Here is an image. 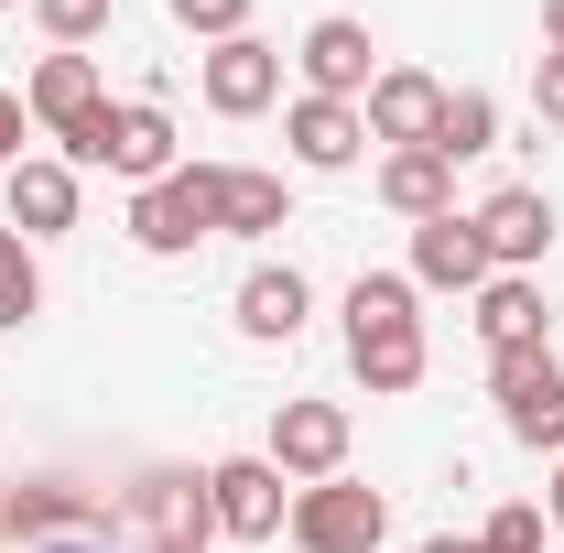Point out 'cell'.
<instances>
[{"mask_svg": "<svg viewBox=\"0 0 564 553\" xmlns=\"http://www.w3.org/2000/svg\"><path fill=\"white\" fill-rule=\"evenodd\" d=\"M348 369L391 402L423 391V315H413V272H358L348 282Z\"/></svg>", "mask_w": 564, "mask_h": 553, "instance_id": "cell-1", "label": "cell"}, {"mask_svg": "<svg viewBox=\"0 0 564 553\" xmlns=\"http://www.w3.org/2000/svg\"><path fill=\"white\" fill-rule=\"evenodd\" d=\"M489 391H499V423H510L532 456H564V358H554V347H510V358H489Z\"/></svg>", "mask_w": 564, "mask_h": 553, "instance_id": "cell-2", "label": "cell"}, {"mask_svg": "<svg viewBox=\"0 0 564 553\" xmlns=\"http://www.w3.org/2000/svg\"><path fill=\"white\" fill-rule=\"evenodd\" d=\"M131 239L152 250V261L217 239V163H174L163 185H141V196H131Z\"/></svg>", "mask_w": 564, "mask_h": 553, "instance_id": "cell-3", "label": "cell"}, {"mask_svg": "<svg viewBox=\"0 0 564 553\" xmlns=\"http://www.w3.org/2000/svg\"><path fill=\"white\" fill-rule=\"evenodd\" d=\"M304 553H380V532H391V499L358 478H315L304 499H293V521H282Z\"/></svg>", "mask_w": 564, "mask_h": 553, "instance_id": "cell-4", "label": "cell"}, {"mask_svg": "<svg viewBox=\"0 0 564 553\" xmlns=\"http://www.w3.org/2000/svg\"><path fill=\"white\" fill-rule=\"evenodd\" d=\"M207 510H217L228 543H272L282 521H293V510H282V467H272V456H217V467H207Z\"/></svg>", "mask_w": 564, "mask_h": 553, "instance_id": "cell-5", "label": "cell"}, {"mask_svg": "<svg viewBox=\"0 0 564 553\" xmlns=\"http://www.w3.org/2000/svg\"><path fill=\"white\" fill-rule=\"evenodd\" d=\"M272 467L282 478H348V402H282L272 413Z\"/></svg>", "mask_w": 564, "mask_h": 553, "instance_id": "cell-6", "label": "cell"}, {"mask_svg": "<svg viewBox=\"0 0 564 553\" xmlns=\"http://www.w3.org/2000/svg\"><path fill=\"white\" fill-rule=\"evenodd\" d=\"M293 66H304V98H369L380 87V66H369V22H348V11H326L304 44H293Z\"/></svg>", "mask_w": 564, "mask_h": 553, "instance_id": "cell-7", "label": "cell"}, {"mask_svg": "<svg viewBox=\"0 0 564 553\" xmlns=\"http://www.w3.org/2000/svg\"><path fill=\"white\" fill-rule=\"evenodd\" d=\"M478 217V239H489V272H532L543 250H554V196L543 185H499L489 207H467Z\"/></svg>", "mask_w": 564, "mask_h": 553, "instance_id": "cell-8", "label": "cell"}, {"mask_svg": "<svg viewBox=\"0 0 564 553\" xmlns=\"http://www.w3.org/2000/svg\"><path fill=\"white\" fill-rule=\"evenodd\" d=\"M489 282V239H478V217H423L413 228V293H478Z\"/></svg>", "mask_w": 564, "mask_h": 553, "instance_id": "cell-9", "label": "cell"}, {"mask_svg": "<svg viewBox=\"0 0 564 553\" xmlns=\"http://www.w3.org/2000/svg\"><path fill=\"white\" fill-rule=\"evenodd\" d=\"M272 98H282V55L261 44V33H228V44L207 55V109L217 120H261Z\"/></svg>", "mask_w": 564, "mask_h": 553, "instance_id": "cell-10", "label": "cell"}, {"mask_svg": "<svg viewBox=\"0 0 564 553\" xmlns=\"http://www.w3.org/2000/svg\"><path fill=\"white\" fill-rule=\"evenodd\" d=\"M131 521H141L163 553H207V532H217L207 478H174V467H163V478H141V488H131Z\"/></svg>", "mask_w": 564, "mask_h": 553, "instance_id": "cell-11", "label": "cell"}, {"mask_svg": "<svg viewBox=\"0 0 564 553\" xmlns=\"http://www.w3.org/2000/svg\"><path fill=\"white\" fill-rule=\"evenodd\" d=\"M22 109H33L55 141H76L87 120H109V87H98V66H87V55H44V66H33V87H22Z\"/></svg>", "mask_w": 564, "mask_h": 553, "instance_id": "cell-12", "label": "cell"}, {"mask_svg": "<svg viewBox=\"0 0 564 553\" xmlns=\"http://www.w3.org/2000/svg\"><path fill=\"white\" fill-rule=\"evenodd\" d=\"M369 141H391V152H413V141H434V120H445V87L423 66H380V87H369Z\"/></svg>", "mask_w": 564, "mask_h": 553, "instance_id": "cell-13", "label": "cell"}, {"mask_svg": "<svg viewBox=\"0 0 564 553\" xmlns=\"http://www.w3.org/2000/svg\"><path fill=\"white\" fill-rule=\"evenodd\" d=\"M282 141H293L304 174H348L358 141H369V120H358L348 98H293V109H282Z\"/></svg>", "mask_w": 564, "mask_h": 553, "instance_id": "cell-14", "label": "cell"}, {"mask_svg": "<svg viewBox=\"0 0 564 553\" xmlns=\"http://www.w3.org/2000/svg\"><path fill=\"white\" fill-rule=\"evenodd\" d=\"M304 304H315V293H304V272H293V261H261V272L239 282V337L293 347V337H304Z\"/></svg>", "mask_w": 564, "mask_h": 553, "instance_id": "cell-15", "label": "cell"}, {"mask_svg": "<svg viewBox=\"0 0 564 553\" xmlns=\"http://www.w3.org/2000/svg\"><path fill=\"white\" fill-rule=\"evenodd\" d=\"M109 174H120L131 196L174 174V120H163L152 98H141V109H109Z\"/></svg>", "mask_w": 564, "mask_h": 553, "instance_id": "cell-16", "label": "cell"}, {"mask_svg": "<svg viewBox=\"0 0 564 553\" xmlns=\"http://www.w3.org/2000/svg\"><path fill=\"white\" fill-rule=\"evenodd\" d=\"M478 337H489V358L543 347V282H532V272H489V282H478Z\"/></svg>", "mask_w": 564, "mask_h": 553, "instance_id": "cell-17", "label": "cell"}, {"mask_svg": "<svg viewBox=\"0 0 564 553\" xmlns=\"http://www.w3.org/2000/svg\"><path fill=\"white\" fill-rule=\"evenodd\" d=\"M11 228L22 239H66L76 228V163H11Z\"/></svg>", "mask_w": 564, "mask_h": 553, "instance_id": "cell-18", "label": "cell"}, {"mask_svg": "<svg viewBox=\"0 0 564 553\" xmlns=\"http://www.w3.org/2000/svg\"><path fill=\"white\" fill-rule=\"evenodd\" d=\"M217 228H228V239L293 228V196H282V174H261V163H217Z\"/></svg>", "mask_w": 564, "mask_h": 553, "instance_id": "cell-19", "label": "cell"}, {"mask_svg": "<svg viewBox=\"0 0 564 553\" xmlns=\"http://www.w3.org/2000/svg\"><path fill=\"white\" fill-rule=\"evenodd\" d=\"M380 196H391V207L423 228V217H445V207H456V163H445L434 141H413V152H391V163H380Z\"/></svg>", "mask_w": 564, "mask_h": 553, "instance_id": "cell-20", "label": "cell"}, {"mask_svg": "<svg viewBox=\"0 0 564 553\" xmlns=\"http://www.w3.org/2000/svg\"><path fill=\"white\" fill-rule=\"evenodd\" d=\"M0 532H22V543H66V532H98V499H76V488H11L0 499Z\"/></svg>", "mask_w": 564, "mask_h": 553, "instance_id": "cell-21", "label": "cell"}, {"mask_svg": "<svg viewBox=\"0 0 564 553\" xmlns=\"http://www.w3.org/2000/svg\"><path fill=\"white\" fill-rule=\"evenodd\" d=\"M489 141H499V98H489V87H445L434 152H445V163H467V152H489Z\"/></svg>", "mask_w": 564, "mask_h": 553, "instance_id": "cell-22", "label": "cell"}, {"mask_svg": "<svg viewBox=\"0 0 564 553\" xmlns=\"http://www.w3.org/2000/svg\"><path fill=\"white\" fill-rule=\"evenodd\" d=\"M22 315H44V272H33V239L0 228V326H22Z\"/></svg>", "mask_w": 564, "mask_h": 553, "instance_id": "cell-23", "label": "cell"}, {"mask_svg": "<svg viewBox=\"0 0 564 553\" xmlns=\"http://www.w3.org/2000/svg\"><path fill=\"white\" fill-rule=\"evenodd\" d=\"M33 22H44V33H55V44H87V33H109V0H33Z\"/></svg>", "mask_w": 564, "mask_h": 553, "instance_id": "cell-24", "label": "cell"}, {"mask_svg": "<svg viewBox=\"0 0 564 553\" xmlns=\"http://www.w3.org/2000/svg\"><path fill=\"white\" fill-rule=\"evenodd\" d=\"M478 543H489V553H554V543H543V510H532V499L489 510V532H478Z\"/></svg>", "mask_w": 564, "mask_h": 553, "instance_id": "cell-25", "label": "cell"}, {"mask_svg": "<svg viewBox=\"0 0 564 553\" xmlns=\"http://www.w3.org/2000/svg\"><path fill=\"white\" fill-rule=\"evenodd\" d=\"M174 22H185V33H217V44H228V33H250V0H174Z\"/></svg>", "mask_w": 564, "mask_h": 553, "instance_id": "cell-26", "label": "cell"}, {"mask_svg": "<svg viewBox=\"0 0 564 553\" xmlns=\"http://www.w3.org/2000/svg\"><path fill=\"white\" fill-rule=\"evenodd\" d=\"M532 109L564 131V55H532Z\"/></svg>", "mask_w": 564, "mask_h": 553, "instance_id": "cell-27", "label": "cell"}, {"mask_svg": "<svg viewBox=\"0 0 564 553\" xmlns=\"http://www.w3.org/2000/svg\"><path fill=\"white\" fill-rule=\"evenodd\" d=\"M22 120H33V109H22V98L0 87V163H22Z\"/></svg>", "mask_w": 564, "mask_h": 553, "instance_id": "cell-28", "label": "cell"}, {"mask_svg": "<svg viewBox=\"0 0 564 553\" xmlns=\"http://www.w3.org/2000/svg\"><path fill=\"white\" fill-rule=\"evenodd\" d=\"M33 553H109V532H66V543H33Z\"/></svg>", "mask_w": 564, "mask_h": 553, "instance_id": "cell-29", "label": "cell"}, {"mask_svg": "<svg viewBox=\"0 0 564 553\" xmlns=\"http://www.w3.org/2000/svg\"><path fill=\"white\" fill-rule=\"evenodd\" d=\"M543 55H564V0H543Z\"/></svg>", "mask_w": 564, "mask_h": 553, "instance_id": "cell-30", "label": "cell"}, {"mask_svg": "<svg viewBox=\"0 0 564 553\" xmlns=\"http://www.w3.org/2000/svg\"><path fill=\"white\" fill-rule=\"evenodd\" d=\"M423 553H489V543H456V532H434V543H423Z\"/></svg>", "mask_w": 564, "mask_h": 553, "instance_id": "cell-31", "label": "cell"}, {"mask_svg": "<svg viewBox=\"0 0 564 553\" xmlns=\"http://www.w3.org/2000/svg\"><path fill=\"white\" fill-rule=\"evenodd\" d=\"M554 521H564V467H554Z\"/></svg>", "mask_w": 564, "mask_h": 553, "instance_id": "cell-32", "label": "cell"}, {"mask_svg": "<svg viewBox=\"0 0 564 553\" xmlns=\"http://www.w3.org/2000/svg\"><path fill=\"white\" fill-rule=\"evenodd\" d=\"M0 11H22V0H0Z\"/></svg>", "mask_w": 564, "mask_h": 553, "instance_id": "cell-33", "label": "cell"}]
</instances>
